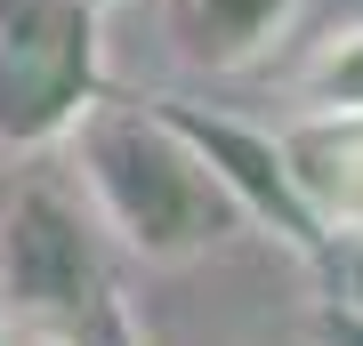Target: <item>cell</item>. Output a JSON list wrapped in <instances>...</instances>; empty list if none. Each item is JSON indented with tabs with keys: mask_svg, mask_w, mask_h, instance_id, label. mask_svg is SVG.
<instances>
[{
	"mask_svg": "<svg viewBox=\"0 0 363 346\" xmlns=\"http://www.w3.org/2000/svg\"><path fill=\"white\" fill-rule=\"evenodd\" d=\"M97 8H113V0H97Z\"/></svg>",
	"mask_w": 363,
	"mask_h": 346,
	"instance_id": "obj_11",
	"label": "cell"
},
{
	"mask_svg": "<svg viewBox=\"0 0 363 346\" xmlns=\"http://www.w3.org/2000/svg\"><path fill=\"white\" fill-rule=\"evenodd\" d=\"M73 154V185L89 202V218L113 233L121 250H138L145 266H186L234 242L250 218L234 209L218 169L194 154L169 105H130V97H89L81 121L57 137Z\"/></svg>",
	"mask_w": 363,
	"mask_h": 346,
	"instance_id": "obj_1",
	"label": "cell"
},
{
	"mask_svg": "<svg viewBox=\"0 0 363 346\" xmlns=\"http://www.w3.org/2000/svg\"><path fill=\"white\" fill-rule=\"evenodd\" d=\"M97 0H0V145H57L97 97Z\"/></svg>",
	"mask_w": 363,
	"mask_h": 346,
	"instance_id": "obj_3",
	"label": "cell"
},
{
	"mask_svg": "<svg viewBox=\"0 0 363 346\" xmlns=\"http://www.w3.org/2000/svg\"><path fill=\"white\" fill-rule=\"evenodd\" d=\"M0 322L81 346H130V314L105 266V226L89 218L81 185L25 178L0 193Z\"/></svg>",
	"mask_w": 363,
	"mask_h": 346,
	"instance_id": "obj_2",
	"label": "cell"
},
{
	"mask_svg": "<svg viewBox=\"0 0 363 346\" xmlns=\"http://www.w3.org/2000/svg\"><path fill=\"white\" fill-rule=\"evenodd\" d=\"M355 306H363V282H355Z\"/></svg>",
	"mask_w": 363,
	"mask_h": 346,
	"instance_id": "obj_10",
	"label": "cell"
},
{
	"mask_svg": "<svg viewBox=\"0 0 363 346\" xmlns=\"http://www.w3.org/2000/svg\"><path fill=\"white\" fill-rule=\"evenodd\" d=\"M9 330V322H0ZM9 346H81V338H57V330H9Z\"/></svg>",
	"mask_w": 363,
	"mask_h": 346,
	"instance_id": "obj_9",
	"label": "cell"
},
{
	"mask_svg": "<svg viewBox=\"0 0 363 346\" xmlns=\"http://www.w3.org/2000/svg\"><path fill=\"white\" fill-rule=\"evenodd\" d=\"M315 338H323V346H363V306H355V298H347V306H323V314H315Z\"/></svg>",
	"mask_w": 363,
	"mask_h": 346,
	"instance_id": "obj_8",
	"label": "cell"
},
{
	"mask_svg": "<svg viewBox=\"0 0 363 346\" xmlns=\"http://www.w3.org/2000/svg\"><path fill=\"white\" fill-rule=\"evenodd\" d=\"M162 25L186 64L234 73L259 49H274V33L291 25V0H162Z\"/></svg>",
	"mask_w": 363,
	"mask_h": 346,
	"instance_id": "obj_6",
	"label": "cell"
},
{
	"mask_svg": "<svg viewBox=\"0 0 363 346\" xmlns=\"http://www.w3.org/2000/svg\"><path fill=\"white\" fill-rule=\"evenodd\" d=\"M169 121L194 137V154L218 169V185L234 193V209H242L250 226H274L298 250H323V233H315L307 202H298L291 154H283L274 129H250V121H234V113H194V105H169Z\"/></svg>",
	"mask_w": 363,
	"mask_h": 346,
	"instance_id": "obj_4",
	"label": "cell"
},
{
	"mask_svg": "<svg viewBox=\"0 0 363 346\" xmlns=\"http://www.w3.org/2000/svg\"><path fill=\"white\" fill-rule=\"evenodd\" d=\"M298 202L323 242H363V113H298L283 129Z\"/></svg>",
	"mask_w": 363,
	"mask_h": 346,
	"instance_id": "obj_5",
	"label": "cell"
},
{
	"mask_svg": "<svg viewBox=\"0 0 363 346\" xmlns=\"http://www.w3.org/2000/svg\"><path fill=\"white\" fill-rule=\"evenodd\" d=\"M298 113H363V25L315 40L298 64Z\"/></svg>",
	"mask_w": 363,
	"mask_h": 346,
	"instance_id": "obj_7",
	"label": "cell"
},
{
	"mask_svg": "<svg viewBox=\"0 0 363 346\" xmlns=\"http://www.w3.org/2000/svg\"><path fill=\"white\" fill-rule=\"evenodd\" d=\"M0 346H9V330H0Z\"/></svg>",
	"mask_w": 363,
	"mask_h": 346,
	"instance_id": "obj_12",
	"label": "cell"
}]
</instances>
